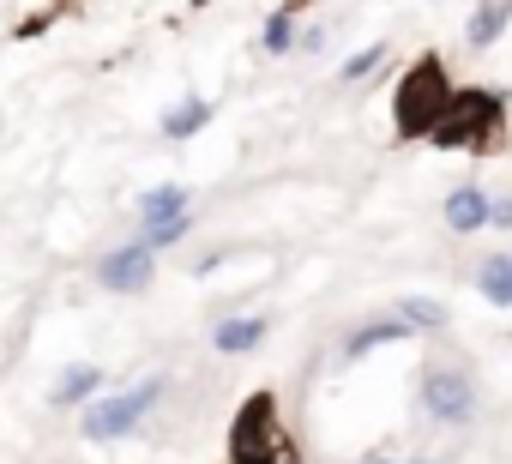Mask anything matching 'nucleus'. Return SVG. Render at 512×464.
Masks as SVG:
<instances>
[{
    "instance_id": "5701e85b",
    "label": "nucleus",
    "mask_w": 512,
    "mask_h": 464,
    "mask_svg": "<svg viewBox=\"0 0 512 464\" xmlns=\"http://www.w3.org/2000/svg\"><path fill=\"white\" fill-rule=\"evenodd\" d=\"M506 260H512V248H506Z\"/></svg>"
},
{
    "instance_id": "7ed1b4c3",
    "label": "nucleus",
    "mask_w": 512,
    "mask_h": 464,
    "mask_svg": "<svg viewBox=\"0 0 512 464\" xmlns=\"http://www.w3.org/2000/svg\"><path fill=\"white\" fill-rule=\"evenodd\" d=\"M229 464H302V440L290 434L284 410H278V392L260 386L247 392L241 410L229 416V446H223Z\"/></svg>"
},
{
    "instance_id": "4be33fe9",
    "label": "nucleus",
    "mask_w": 512,
    "mask_h": 464,
    "mask_svg": "<svg viewBox=\"0 0 512 464\" xmlns=\"http://www.w3.org/2000/svg\"><path fill=\"white\" fill-rule=\"evenodd\" d=\"M284 7H290V13H296V7H302V0H284Z\"/></svg>"
},
{
    "instance_id": "1a4fd4ad",
    "label": "nucleus",
    "mask_w": 512,
    "mask_h": 464,
    "mask_svg": "<svg viewBox=\"0 0 512 464\" xmlns=\"http://www.w3.org/2000/svg\"><path fill=\"white\" fill-rule=\"evenodd\" d=\"M272 332V314H229L211 326V350L217 356H247V350H260Z\"/></svg>"
},
{
    "instance_id": "aec40b11",
    "label": "nucleus",
    "mask_w": 512,
    "mask_h": 464,
    "mask_svg": "<svg viewBox=\"0 0 512 464\" xmlns=\"http://www.w3.org/2000/svg\"><path fill=\"white\" fill-rule=\"evenodd\" d=\"M356 464H398V458H392V452H362Z\"/></svg>"
},
{
    "instance_id": "423d86ee",
    "label": "nucleus",
    "mask_w": 512,
    "mask_h": 464,
    "mask_svg": "<svg viewBox=\"0 0 512 464\" xmlns=\"http://www.w3.org/2000/svg\"><path fill=\"white\" fill-rule=\"evenodd\" d=\"M151 278H157V254L145 242H121L97 260V290H109V296H145Z\"/></svg>"
},
{
    "instance_id": "412c9836",
    "label": "nucleus",
    "mask_w": 512,
    "mask_h": 464,
    "mask_svg": "<svg viewBox=\"0 0 512 464\" xmlns=\"http://www.w3.org/2000/svg\"><path fill=\"white\" fill-rule=\"evenodd\" d=\"M398 464H446V458H398Z\"/></svg>"
},
{
    "instance_id": "dca6fc26",
    "label": "nucleus",
    "mask_w": 512,
    "mask_h": 464,
    "mask_svg": "<svg viewBox=\"0 0 512 464\" xmlns=\"http://www.w3.org/2000/svg\"><path fill=\"white\" fill-rule=\"evenodd\" d=\"M296 43H302V31H296V13H290V7H278V13L266 19V31H260V49H266L272 61H284Z\"/></svg>"
},
{
    "instance_id": "f257e3e1",
    "label": "nucleus",
    "mask_w": 512,
    "mask_h": 464,
    "mask_svg": "<svg viewBox=\"0 0 512 464\" xmlns=\"http://www.w3.org/2000/svg\"><path fill=\"white\" fill-rule=\"evenodd\" d=\"M434 151H464V157H500L512 145V127H506V97L494 85H458L440 127L428 133Z\"/></svg>"
},
{
    "instance_id": "0eeeda50",
    "label": "nucleus",
    "mask_w": 512,
    "mask_h": 464,
    "mask_svg": "<svg viewBox=\"0 0 512 464\" xmlns=\"http://www.w3.org/2000/svg\"><path fill=\"white\" fill-rule=\"evenodd\" d=\"M410 338V326L398 320V314H374V320H356L350 332H344V344H338V362L350 368V362H362V356H374V350H392V344H404Z\"/></svg>"
},
{
    "instance_id": "f8f14e48",
    "label": "nucleus",
    "mask_w": 512,
    "mask_h": 464,
    "mask_svg": "<svg viewBox=\"0 0 512 464\" xmlns=\"http://www.w3.org/2000/svg\"><path fill=\"white\" fill-rule=\"evenodd\" d=\"M506 25H512V0H476L470 19H464V43L470 49H494L506 37Z\"/></svg>"
},
{
    "instance_id": "9b49d317",
    "label": "nucleus",
    "mask_w": 512,
    "mask_h": 464,
    "mask_svg": "<svg viewBox=\"0 0 512 464\" xmlns=\"http://www.w3.org/2000/svg\"><path fill=\"white\" fill-rule=\"evenodd\" d=\"M205 121H211V97H181V103H169L163 109V121H157V133L169 139V145H187L193 133H205Z\"/></svg>"
},
{
    "instance_id": "9d476101",
    "label": "nucleus",
    "mask_w": 512,
    "mask_h": 464,
    "mask_svg": "<svg viewBox=\"0 0 512 464\" xmlns=\"http://www.w3.org/2000/svg\"><path fill=\"white\" fill-rule=\"evenodd\" d=\"M91 398H103V368H97V362H73V368L49 386V404H55V410H85Z\"/></svg>"
},
{
    "instance_id": "4468645a",
    "label": "nucleus",
    "mask_w": 512,
    "mask_h": 464,
    "mask_svg": "<svg viewBox=\"0 0 512 464\" xmlns=\"http://www.w3.org/2000/svg\"><path fill=\"white\" fill-rule=\"evenodd\" d=\"M392 314H398L410 332H446V320H452V308H446L440 296H404Z\"/></svg>"
},
{
    "instance_id": "6ab92c4d",
    "label": "nucleus",
    "mask_w": 512,
    "mask_h": 464,
    "mask_svg": "<svg viewBox=\"0 0 512 464\" xmlns=\"http://www.w3.org/2000/svg\"><path fill=\"white\" fill-rule=\"evenodd\" d=\"M488 229H512V193H500V199H494V211H488Z\"/></svg>"
},
{
    "instance_id": "f3484780",
    "label": "nucleus",
    "mask_w": 512,
    "mask_h": 464,
    "mask_svg": "<svg viewBox=\"0 0 512 464\" xmlns=\"http://www.w3.org/2000/svg\"><path fill=\"white\" fill-rule=\"evenodd\" d=\"M187 236H193V211H187V217H169V223H139L133 242H145L151 254H163V248H175V242H187Z\"/></svg>"
},
{
    "instance_id": "a211bd4d",
    "label": "nucleus",
    "mask_w": 512,
    "mask_h": 464,
    "mask_svg": "<svg viewBox=\"0 0 512 464\" xmlns=\"http://www.w3.org/2000/svg\"><path fill=\"white\" fill-rule=\"evenodd\" d=\"M380 67H386V43H368V49H356V55L338 67V85H368Z\"/></svg>"
},
{
    "instance_id": "6e6552de",
    "label": "nucleus",
    "mask_w": 512,
    "mask_h": 464,
    "mask_svg": "<svg viewBox=\"0 0 512 464\" xmlns=\"http://www.w3.org/2000/svg\"><path fill=\"white\" fill-rule=\"evenodd\" d=\"M488 211H494V193L482 181H458L446 199H440V217L452 236H476V229H488Z\"/></svg>"
},
{
    "instance_id": "20e7f679",
    "label": "nucleus",
    "mask_w": 512,
    "mask_h": 464,
    "mask_svg": "<svg viewBox=\"0 0 512 464\" xmlns=\"http://www.w3.org/2000/svg\"><path fill=\"white\" fill-rule=\"evenodd\" d=\"M163 374H151V380H139V386H127V392H103V398H91L85 410H79V434L91 440V446H115V440H127L151 410H157V398H163Z\"/></svg>"
},
{
    "instance_id": "39448f33",
    "label": "nucleus",
    "mask_w": 512,
    "mask_h": 464,
    "mask_svg": "<svg viewBox=\"0 0 512 464\" xmlns=\"http://www.w3.org/2000/svg\"><path fill=\"white\" fill-rule=\"evenodd\" d=\"M416 404L434 428H464L482 410V386L464 362H428L422 380H416Z\"/></svg>"
},
{
    "instance_id": "f03ea898",
    "label": "nucleus",
    "mask_w": 512,
    "mask_h": 464,
    "mask_svg": "<svg viewBox=\"0 0 512 464\" xmlns=\"http://www.w3.org/2000/svg\"><path fill=\"white\" fill-rule=\"evenodd\" d=\"M452 91H458V85H452V73H446V55H440V49H422V55L398 73V85H392V139H404V145L428 139V133L440 127Z\"/></svg>"
},
{
    "instance_id": "ddd939ff",
    "label": "nucleus",
    "mask_w": 512,
    "mask_h": 464,
    "mask_svg": "<svg viewBox=\"0 0 512 464\" xmlns=\"http://www.w3.org/2000/svg\"><path fill=\"white\" fill-rule=\"evenodd\" d=\"M193 211V193L181 181H157L139 193V223H169V217H187Z\"/></svg>"
},
{
    "instance_id": "2eb2a0df",
    "label": "nucleus",
    "mask_w": 512,
    "mask_h": 464,
    "mask_svg": "<svg viewBox=\"0 0 512 464\" xmlns=\"http://www.w3.org/2000/svg\"><path fill=\"white\" fill-rule=\"evenodd\" d=\"M476 290H482V302L512 308V260H506V254H488V260L476 266Z\"/></svg>"
}]
</instances>
